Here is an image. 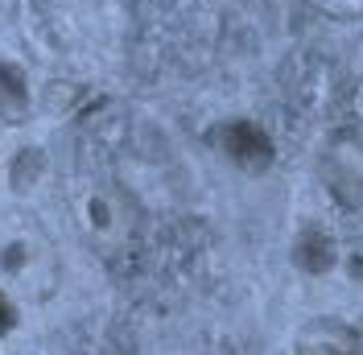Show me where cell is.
Wrapping results in <instances>:
<instances>
[{
    "label": "cell",
    "mask_w": 363,
    "mask_h": 355,
    "mask_svg": "<svg viewBox=\"0 0 363 355\" xmlns=\"http://www.w3.org/2000/svg\"><path fill=\"white\" fill-rule=\"evenodd\" d=\"M294 261L306 268V273H326V268L335 265V244H330L322 231H314V227H310V231H301V236H297Z\"/></svg>",
    "instance_id": "277c9868"
},
{
    "label": "cell",
    "mask_w": 363,
    "mask_h": 355,
    "mask_svg": "<svg viewBox=\"0 0 363 355\" xmlns=\"http://www.w3.org/2000/svg\"><path fill=\"white\" fill-rule=\"evenodd\" d=\"M13 327H17V310H13V302L0 293V334H9Z\"/></svg>",
    "instance_id": "8992f818"
},
{
    "label": "cell",
    "mask_w": 363,
    "mask_h": 355,
    "mask_svg": "<svg viewBox=\"0 0 363 355\" xmlns=\"http://www.w3.org/2000/svg\"><path fill=\"white\" fill-rule=\"evenodd\" d=\"M326 21H363V0H306Z\"/></svg>",
    "instance_id": "5b68a950"
},
{
    "label": "cell",
    "mask_w": 363,
    "mask_h": 355,
    "mask_svg": "<svg viewBox=\"0 0 363 355\" xmlns=\"http://www.w3.org/2000/svg\"><path fill=\"white\" fill-rule=\"evenodd\" d=\"M215 141L227 161H235L240 170H269L272 165V136L252 120H227L215 133Z\"/></svg>",
    "instance_id": "6da1fadb"
},
{
    "label": "cell",
    "mask_w": 363,
    "mask_h": 355,
    "mask_svg": "<svg viewBox=\"0 0 363 355\" xmlns=\"http://www.w3.org/2000/svg\"><path fill=\"white\" fill-rule=\"evenodd\" d=\"M297 347H301V355H359L363 343L347 322H339V318H318V322H310L301 331Z\"/></svg>",
    "instance_id": "7a4b0ae2"
},
{
    "label": "cell",
    "mask_w": 363,
    "mask_h": 355,
    "mask_svg": "<svg viewBox=\"0 0 363 355\" xmlns=\"http://www.w3.org/2000/svg\"><path fill=\"white\" fill-rule=\"evenodd\" d=\"M29 108V87H25V70L13 62H0V116L9 124H21Z\"/></svg>",
    "instance_id": "3957f363"
}]
</instances>
